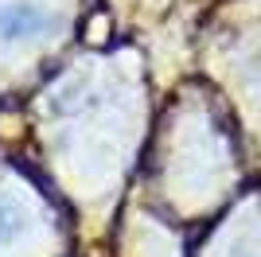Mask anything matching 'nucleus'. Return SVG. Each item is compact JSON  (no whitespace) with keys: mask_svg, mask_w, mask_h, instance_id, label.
I'll return each mask as SVG.
<instances>
[{"mask_svg":"<svg viewBox=\"0 0 261 257\" xmlns=\"http://www.w3.org/2000/svg\"><path fill=\"white\" fill-rule=\"evenodd\" d=\"M23 222H28V218H23L20 207L12 203V199H0V242H4V246L23 234Z\"/></svg>","mask_w":261,"mask_h":257,"instance_id":"f03ea898","label":"nucleus"},{"mask_svg":"<svg viewBox=\"0 0 261 257\" xmlns=\"http://www.w3.org/2000/svg\"><path fill=\"white\" fill-rule=\"evenodd\" d=\"M55 23V16L39 4H0V35L4 39H28Z\"/></svg>","mask_w":261,"mask_h":257,"instance_id":"f257e3e1","label":"nucleus"}]
</instances>
